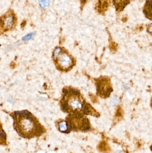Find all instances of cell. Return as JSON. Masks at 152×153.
<instances>
[{"mask_svg":"<svg viewBox=\"0 0 152 153\" xmlns=\"http://www.w3.org/2000/svg\"><path fill=\"white\" fill-rule=\"evenodd\" d=\"M62 107L64 111L71 114L97 115L95 110L84 101L79 92L74 89L64 91Z\"/></svg>","mask_w":152,"mask_h":153,"instance_id":"obj_2","label":"cell"},{"mask_svg":"<svg viewBox=\"0 0 152 153\" xmlns=\"http://www.w3.org/2000/svg\"><path fill=\"white\" fill-rule=\"evenodd\" d=\"M58 128L62 133H68L70 132L68 123L66 121H62L58 123Z\"/></svg>","mask_w":152,"mask_h":153,"instance_id":"obj_9","label":"cell"},{"mask_svg":"<svg viewBox=\"0 0 152 153\" xmlns=\"http://www.w3.org/2000/svg\"><path fill=\"white\" fill-rule=\"evenodd\" d=\"M151 108H152V98L151 99Z\"/></svg>","mask_w":152,"mask_h":153,"instance_id":"obj_13","label":"cell"},{"mask_svg":"<svg viewBox=\"0 0 152 153\" xmlns=\"http://www.w3.org/2000/svg\"><path fill=\"white\" fill-rule=\"evenodd\" d=\"M53 56L57 65L61 70H68L72 66L73 61L70 56L66 52L62 51L61 48H55L54 51Z\"/></svg>","mask_w":152,"mask_h":153,"instance_id":"obj_4","label":"cell"},{"mask_svg":"<svg viewBox=\"0 0 152 153\" xmlns=\"http://www.w3.org/2000/svg\"><path fill=\"white\" fill-rule=\"evenodd\" d=\"M143 11L145 17L152 20V0H148L145 2Z\"/></svg>","mask_w":152,"mask_h":153,"instance_id":"obj_7","label":"cell"},{"mask_svg":"<svg viewBox=\"0 0 152 153\" xmlns=\"http://www.w3.org/2000/svg\"><path fill=\"white\" fill-rule=\"evenodd\" d=\"M12 117L14 129L23 138L30 139L40 137L45 133L44 128L28 111H16Z\"/></svg>","mask_w":152,"mask_h":153,"instance_id":"obj_1","label":"cell"},{"mask_svg":"<svg viewBox=\"0 0 152 153\" xmlns=\"http://www.w3.org/2000/svg\"><path fill=\"white\" fill-rule=\"evenodd\" d=\"M34 35H35L34 33H30V34H29V35H27L26 36L23 37V40L24 41H28V40H30L34 36Z\"/></svg>","mask_w":152,"mask_h":153,"instance_id":"obj_12","label":"cell"},{"mask_svg":"<svg viewBox=\"0 0 152 153\" xmlns=\"http://www.w3.org/2000/svg\"><path fill=\"white\" fill-rule=\"evenodd\" d=\"M83 1H86V0H83Z\"/></svg>","mask_w":152,"mask_h":153,"instance_id":"obj_14","label":"cell"},{"mask_svg":"<svg viewBox=\"0 0 152 153\" xmlns=\"http://www.w3.org/2000/svg\"><path fill=\"white\" fill-rule=\"evenodd\" d=\"M70 132V130L76 131H87L90 128L88 119L81 114H71L69 116L67 121Z\"/></svg>","mask_w":152,"mask_h":153,"instance_id":"obj_3","label":"cell"},{"mask_svg":"<svg viewBox=\"0 0 152 153\" xmlns=\"http://www.w3.org/2000/svg\"><path fill=\"white\" fill-rule=\"evenodd\" d=\"M112 1L118 10H123L129 2V0H112Z\"/></svg>","mask_w":152,"mask_h":153,"instance_id":"obj_8","label":"cell"},{"mask_svg":"<svg viewBox=\"0 0 152 153\" xmlns=\"http://www.w3.org/2000/svg\"><path fill=\"white\" fill-rule=\"evenodd\" d=\"M50 0H40L39 5L43 9H46L49 6Z\"/></svg>","mask_w":152,"mask_h":153,"instance_id":"obj_10","label":"cell"},{"mask_svg":"<svg viewBox=\"0 0 152 153\" xmlns=\"http://www.w3.org/2000/svg\"><path fill=\"white\" fill-rule=\"evenodd\" d=\"M97 91L99 95L101 97L106 98L109 96L112 90L108 78H102L97 82Z\"/></svg>","mask_w":152,"mask_h":153,"instance_id":"obj_5","label":"cell"},{"mask_svg":"<svg viewBox=\"0 0 152 153\" xmlns=\"http://www.w3.org/2000/svg\"><path fill=\"white\" fill-rule=\"evenodd\" d=\"M15 17L12 13H9L1 18V25L2 27L4 30L10 29L14 25Z\"/></svg>","mask_w":152,"mask_h":153,"instance_id":"obj_6","label":"cell"},{"mask_svg":"<svg viewBox=\"0 0 152 153\" xmlns=\"http://www.w3.org/2000/svg\"><path fill=\"white\" fill-rule=\"evenodd\" d=\"M1 144H3L4 145V144L6 143V135L2 129H1Z\"/></svg>","mask_w":152,"mask_h":153,"instance_id":"obj_11","label":"cell"}]
</instances>
